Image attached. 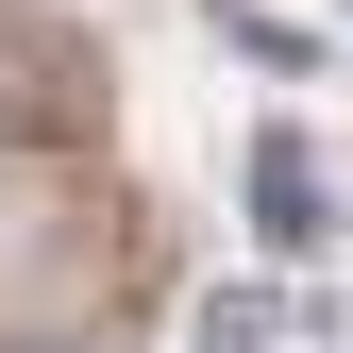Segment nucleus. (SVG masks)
<instances>
[{"label":"nucleus","mask_w":353,"mask_h":353,"mask_svg":"<svg viewBox=\"0 0 353 353\" xmlns=\"http://www.w3.org/2000/svg\"><path fill=\"white\" fill-rule=\"evenodd\" d=\"M185 353H270V303H252V286H219V303H202V336H185Z\"/></svg>","instance_id":"obj_3"},{"label":"nucleus","mask_w":353,"mask_h":353,"mask_svg":"<svg viewBox=\"0 0 353 353\" xmlns=\"http://www.w3.org/2000/svg\"><path fill=\"white\" fill-rule=\"evenodd\" d=\"M0 353H101V336H0Z\"/></svg>","instance_id":"obj_4"},{"label":"nucleus","mask_w":353,"mask_h":353,"mask_svg":"<svg viewBox=\"0 0 353 353\" xmlns=\"http://www.w3.org/2000/svg\"><path fill=\"white\" fill-rule=\"evenodd\" d=\"M252 236H270V252H320L336 236V185H320L303 135H252Z\"/></svg>","instance_id":"obj_2"},{"label":"nucleus","mask_w":353,"mask_h":353,"mask_svg":"<svg viewBox=\"0 0 353 353\" xmlns=\"http://www.w3.org/2000/svg\"><path fill=\"white\" fill-rule=\"evenodd\" d=\"M152 303V252H135V202L118 185H68V168L0 152V336H118Z\"/></svg>","instance_id":"obj_1"}]
</instances>
